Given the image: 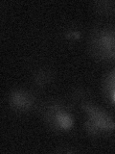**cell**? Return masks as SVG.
Instances as JSON below:
<instances>
[{
	"instance_id": "obj_1",
	"label": "cell",
	"mask_w": 115,
	"mask_h": 154,
	"mask_svg": "<svg viewBox=\"0 0 115 154\" xmlns=\"http://www.w3.org/2000/svg\"><path fill=\"white\" fill-rule=\"evenodd\" d=\"M92 54L104 61L115 60V29H99L90 38Z\"/></svg>"
},
{
	"instance_id": "obj_2",
	"label": "cell",
	"mask_w": 115,
	"mask_h": 154,
	"mask_svg": "<svg viewBox=\"0 0 115 154\" xmlns=\"http://www.w3.org/2000/svg\"><path fill=\"white\" fill-rule=\"evenodd\" d=\"M81 107L88 117L84 126L89 134L94 136L101 133L111 132L115 129L114 120L104 110L88 102H84Z\"/></svg>"
},
{
	"instance_id": "obj_3",
	"label": "cell",
	"mask_w": 115,
	"mask_h": 154,
	"mask_svg": "<svg viewBox=\"0 0 115 154\" xmlns=\"http://www.w3.org/2000/svg\"><path fill=\"white\" fill-rule=\"evenodd\" d=\"M43 116L47 123L56 129L66 130L73 123L70 114L67 113L59 102L48 103L43 110Z\"/></svg>"
},
{
	"instance_id": "obj_4",
	"label": "cell",
	"mask_w": 115,
	"mask_h": 154,
	"mask_svg": "<svg viewBox=\"0 0 115 154\" xmlns=\"http://www.w3.org/2000/svg\"><path fill=\"white\" fill-rule=\"evenodd\" d=\"M9 102L11 107L19 112L29 111L34 104V97L31 94L24 90H16L9 96Z\"/></svg>"
},
{
	"instance_id": "obj_5",
	"label": "cell",
	"mask_w": 115,
	"mask_h": 154,
	"mask_svg": "<svg viewBox=\"0 0 115 154\" xmlns=\"http://www.w3.org/2000/svg\"><path fill=\"white\" fill-rule=\"evenodd\" d=\"M52 79V75L49 70L47 69H40L34 75V82L38 87H45L50 83Z\"/></svg>"
},
{
	"instance_id": "obj_6",
	"label": "cell",
	"mask_w": 115,
	"mask_h": 154,
	"mask_svg": "<svg viewBox=\"0 0 115 154\" xmlns=\"http://www.w3.org/2000/svg\"><path fill=\"white\" fill-rule=\"evenodd\" d=\"M104 89L108 94H113L115 91V69L110 71L104 81Z\"/></svg>"
},
{
	"instance_id": "obj_7",
	"label": "cell",
	"mask_w": 115,
	"mask_h": 154,
	"mask_svg": "<svg viewBox=\"0 0 115 154\" xmlns=\"http://www.w3.org/2000/svg\"><path fill=\"white\" fill-rule=\"evenodd\" d=\"M95 9L101 14H107L108 11L111 9V3L108 2V1H104V2H98L96 4Z\"/></svg>"
},
{
	"instance_id": "obj_8",
	"label": "cell",
	"mask_w": 115,
	"mask_h": 154,
	"mask_svg": "<svg viewBox=\"0 0 115 154\" xmlns=\"http://www.w3.org/2000/svg\"><path fill=\"white\" fill-rule=\"evenodd\" d=\"M112 95H113V99H114V101H115V91L113 93V94H112Z\"/></svg>"
}]
</instances>
